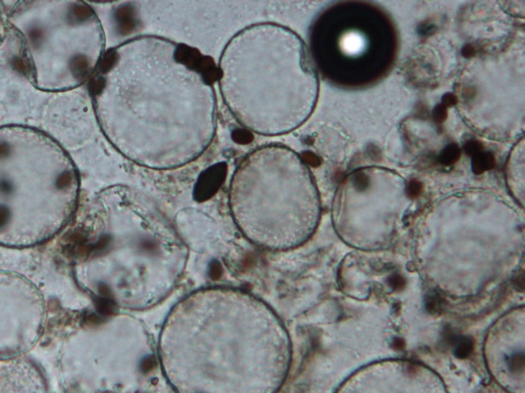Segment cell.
<instances>
[{"instance_id": "1", "label": "cell", "mask_w": 525, "mask_h": 393, "mask_svg": "<svg viewBox=\"0 0 525 393\" xmlns=\"http://www.w3.org/2000/svg\"><path fill=\"white\" fill-rule=\"evenodd\" d=\"M217 66L189 45L142 35L113 47L91 78L106 139L134 164L170 170L190 164L217 131Z\"/></svg>"}, {"instance_id": "2", "label": "cell", "mask_w": 525, "mask_h": 393, "mask_svg": "<svg viewBox=\"0 0 525 393\" xmlns=\"http://www.w3.org/2000/svg\"><path fill=\"white\" fill-rule=\"evenodd\" d=\"M158 356L176 393H277L290 345L268 304L245 290L214 286L192 291L170 309Z\"/></svg>"}, {"instance_id": "3", "label": "cell", "mask_w": 525, "mask_h": 393, "mask_svg": "<svg viewBox=\"0 0 525 393\" xmlns=\"http://www.w3.org/2000/svg\"><path fill=\"white\" fill-rule=\"evenodd\" d=\"M82 237L92 287L112 305H157L186 268L188 250L176 228L154 202L127 187L99 195Z\"/></svg>"}, {"instance_id": "4", "label": "cell", "mask_w": 525, "mask_h": 393, "mask_svg": "<svg viewBox=\"0 0 525 393\" xmlns=\"http://www.w3.org/2000/svg\"><path fill=\"white\" fill-rule=\"evenodd\" d=\"M217 80L234 119L267 137L298 129L319 99L310 51L298 34L278 23L252 24L235 34L222 53Z\"/></svg>"}, {"instance_id": "5", "label": "cell", "mask_w": 525, "mask_h": 393, "mask_svg": "<svg viewBox=\"0 0 525 393\" xmlns=\"http://www.w3.org/2000/svg\"><path fill=\"white\" fill-rule=\"evenodd\" d=\"M78 191L77 169L55 141L31 128H0L1 245L52 238L75 212Z\"/></svg>"}, {"instance_id": "6", "label": "cell", "mask_w": 525, "mask_h": 393, "mask_svg": "<svg viewBox=\"0 0 525 393\" xmlns=\"http://www.w3.org/2000/svg\"><path fill=\"white\" fill-rule=\"evenodd\" d=\"M238 229L253 245L287 250L310 237L319 218V199L310 168L284 145L254 149L240 161L229 186Z\"/></svg>"}, {"instance_id": "7", "label": "cell", "mask_w": 525, "mask_h": 393, "mask_svg": "<svg viewBox=\"0 0 525 393\" xmlns=\"http://www.w3.org/2000/svg\"><path fill=\"white\" fill-rule=\"evenodd\" d=\"M14 25L24 41V67L46 90L69 89L91 79L102 61L105 39L96 13L83 2H30Z\"/></svg>"}, {"instance_id": "8", "label": "cell", "mask_w": 525, "mask_h": 393, "mask_svg": "<svg viewBox=\"0 0 525 393\" xmlns=\"http://www.w3.org/2000/svg\"><path fill=\"white\" fill-rule=\"evenodd\" d=\"M456 98L461 118L481 137L499 142L523 138V43L511 42L469 58Z\"/></svg>"}, {"instance_id": "9", "label": "cell", "mask_w": 525, "mask_h": 393, "mask_svg": "<svg viewBox=\"0 0 525 393\" xmlns=\"http://www.w3.org/2000/svg\"><path fill=\"white\" fill-rule=\"evenodd\" d=\"M319 65L342 85L372 83L387 71L395 52L387 18L370 6L344 4L327 11L314 32Z\"/></svg>"}, {"instance_id": "10", "label": "cell", "mask_w": 525, "mask_h": 393, "mask_svg": "<svg viewBox=\"0 0 525 393\" xmlns=\"http://www.w3.org/2000/svg\"><path fill=\"white\" fill-rule=\"evenodd\" d=\"M412 197L410 186L401 176L385 167L367 166L355 169L342 179L335 200V221L341 233L353 237L365 226L390 231L400 208Z\"/></svg>"}, {"instance_id": "11", "label": "cell", "mask_w": 525, "mask_h": 393, "mask_svg": "<svg viewBox=\"0 0 525 393\" xmlns=\"http://www.w3.org/2000/svg\"><path fill=\"white\" fill-rule=\"evenodd\" d=\"M344 393H444L434 377L417 368L374 371L358 377Z\"/></svg>"}, {"instance_id": "12", "label": "cell", "mask_w": 525, "mask_h": 393, "mask_svg": "<svg viewBox=\"0 0 525 393\" xmlns=\"http://www.w3.org/2000/svg\"><path fill=\"white\" fill-rule=\"evenodd\" d=\"M506 172L511 190L522 196L524 184V138L518 140L511 149L506 161Z\"/></svg>"}, {"instance_id": "13", "label": "cell", "mask_w": 525, "mask_h": 393, "mask_svg": "<svg viewBox=\"0 0 525 393\" xmlns=\"http://www.w3.org/2000/svg\"><path fill=\"white\" fill-rule=\"evenodd\" d=\"M449 339H450V345H453L454 354L456 355V357L464 358V357H468L470 354H472L474 344L469 338L456 336V335H450Z\"/></svg>"}, {"instance_id": "14", "label": "cell", "mask_w": 525, "mask_h": 393, "mask_svg": "<svg viewBox=\"0 0 525 393\" xmlns=\"http://www.w3.org/2000/svg\"><path fill=\"white\" fill-rule=\"evenodd\" d=\"M442 305H443V300L441 299V297L439 295L433 294L429 297L428 302H427V308L429 311H431V313H437V311H439L442 308Z\"/></svg>"}, {"instance_id": "15", "label": "cell", "mask_w": 525, "mask_h": 393, "mask_svg": "<svg viewBox=\"0 0 525 393\" xmlns=\"http://www.w3.org/2000/svg\"><path fill=\"white\" fill-rule=\"evenodd\" d=\"M390 286H391L392 288H394L395 290H400L403 288V286H405V279H403V277L398 275V274H393L392 276L389 277V280H388Z\"/></svg>"}, {"instance_id": "16", "label": "cell", "mask_w": 525, "mask_h": 393, "mask_svg": "<svg viewBox=\"0 0 525 393\" xmlns=\"http://www.w3.org/2000/svg\"><path fill=\"white\" fill-rule=\"evenodd\" d=\"M394 346H395V348L401 349V348H403V346H405V343H403V341L401 340V339H396V340L394 341Z\"/></svg>"}, {"instance_id": "17", "label": "cell", "mask_w": 525, "mask_h": 393, "mask_svg": "<svg viewBox=\"0 0 525 393\" xmlns=\"http://www.w3.org/2000/svg\"><path fill=\"white\" fill-rule=\"evenodd\" d=\"M515 280L518 281V283H516V286H517V287H522V286H523V276L517 277Z\"/></svg>"}]
</instances>
